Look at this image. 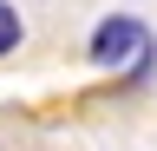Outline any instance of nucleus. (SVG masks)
Here are the masks:
<instances>
[{"mask_svg": "<svg viewBox=\"0 0 157 151\" xmlns=\"http://www.w3.org/2000/svg\"><path fill=\"white\" fill-rule=\"evenodd\" d=\"M151 59H157V40H151V26L137 20V13H111V20L92 26V66L124 72V79H144Z\"/></svg>", "mask_w": 157, "mask_h": 151, "instance_id": "obj_1", "label": "nucleus"}, {"mask_svg": "<svg viewBox=\"0 0 157 151\" xmlns=\"http://www.w3.org/2000/svg\"><path fill=\"white\" fill-rule=\"evenodd\" d=\"M20 33H26V26H20V13L7 7V0H0V59H7V53L20 46Z\"/></svg>", "mask_w": 157, "mask_h": 151, "instance_id": "obj_2", "label": "nucleus"}]
</instances>
